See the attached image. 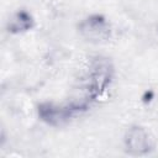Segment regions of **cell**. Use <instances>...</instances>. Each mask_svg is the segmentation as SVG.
<instances>
[{"instance_id":"4","label":"cell","mask_w":158,"mask_h":158,"mask_svg":"<svg viewBox=\"0 0 158 158\" xmlns=\"http://www.w3.org/2000/svg\"><path fill=\"white\" fill-rule=\"evenodd\" d=\"M74 114L72 107L69 105L65 106H58L54 104H42L38 107V115L40 117L46 121L49 125L59 126L68 121V118Z\"/></svg>"},{"instance_id":"1","label":"cell","mask_w":158,"mask_h":158,"mask_svg":"<svg viewBox=\"0 0 158 158\" xmlns=\"http://www.w3.org/2000/svg\"><path fill=\"white\" fill-rule=\"evenodd\" d=\"M112 78V65L106 58H95L79 88V93L68 102L74 112L85 110L93 100L100 96L109 86Z\"/></svg>"},{"instance_id":"2","label":"cell","mask_w":158,"mask_h":158,"mask_svg":"<svg viewBox=\"0 0 158 158\" xmlns=\"http://www.w3.org/2000/svg\"><path fill=\"white\" fill-rule=\"evenodd\" d=\"M125 146L128 153L133 156H143L153 149L154 139L146 128L135 126L127 131L125 136Z\"/></svg>"},{"instance_id":"5","label":"cell","mask_w":158,"mask_h":158,"mask_svg":"<svg viewBox=\"0 0 158 158\" xmlns=\"http://www.w3.org/2000/svg\"><path fill=\"white\" fill-rule=\"evenodd\" d=\"M33 26L32 16L26 11H17L7 22V30L12 33H20L30 30Z\"/></svg>"},{"instance_id":"3","label":"cell","mask_w":158,"mask_h":158,"mask_svg":"<svg viewBox=\"0 0 158 158\" xmlns=\"http://www.w3.org/2000/svg\"><path fill=\"white\" fill-rule=\"evenodd\" d=\"M79 31L84 38L90 42H102L110 37L111 30L109 22L99 15H93L86 17L80 25Z\"/></svg>"}]
</instances>
